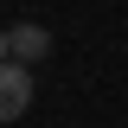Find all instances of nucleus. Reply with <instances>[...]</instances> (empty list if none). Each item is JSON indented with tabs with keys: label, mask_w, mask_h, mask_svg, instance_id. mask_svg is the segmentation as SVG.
Wrapping results in <instances>:
<instances>
[{
	"label": "nucleus",
	"mask_w": 128,
	"mask_h": 128,
	"mask_svg": "<svg viewBox=\"0 0 128 128\" xmlns=\"http://www.w3.org/2000/svg\"><path fill=\"white\" fill-rule=\"evenodd\" d=\"M0 51H6V64H26V70H32V64L51 51V32L45 26H6V32H0Z\"/></svg>",
	"instance_id": "1"
},
{
	"label": "nucleus",
	"mask_w": 128,
	"mask_h": 128,
	"mask_svg": "<svg viewBox=\"0 0 128 128\" xmlns=\"http://www.w3.org/2000/svg\"><path fill=\"white\" fill-rule=\"evenodd\" d=\"M26 109H32V70L26 64H6V70H0V115L19 122Z\"/></svg>",
	"instance_id": "2"
}]
</instances>
